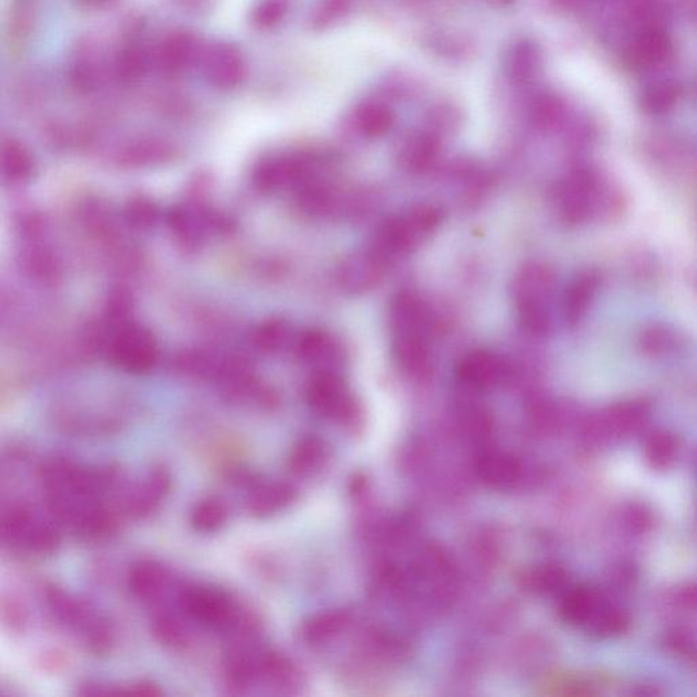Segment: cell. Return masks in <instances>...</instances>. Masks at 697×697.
<instances>
[{
  "label": "cell",
  "instance_id": "obj_1",
  "mask_svg": "<svg viewBox=\"0 0 697 697\" xmlns=\"http://www.w3.org/2000/svg\"><path fill=\"white\" fill-rule=\"evenodd\" d=\"M179 606L184 614L212 631L232 635L237 642H246L258 634V617L241 608L228 591L207 585L184 586L179 594Z\"/></svg>",
  "mask_w": 697,
  "mask_h": 697
},
{
  "label": "cell",
  "instance_id": "obj_2",
  "mask_svg": "<svg viewBox=\"0 0 697 697\" xmlns=\"http://www.w3.org/2000/svg\"><path fill=\"white\" fill-rule=\"evenodd\" d=\"M560 617L597 639H613L631 627V614L606 591L593 586L568 587L561 594Z\"/></svg>",
  "mask_w": 697,
  "mask_h": 697
},
{
  "label": "cell",
  "instance_id": "obj_3",
  "mask_svg": "<svg viewBox=\"0 0 697 697\" xmlns=\"http://www.w3.org/2000/svg\"><path fill=\"white\" fill-rule=\"evenodd\" d=\"M443 216L439 207L421 203L408 212L391 217L376 231L371 247L394 263L417 250L437 231Z\"/></svg>",
  "mask_w": 697,
  "mask_h": 697
},
{
  "label": "cell",
  "instance_id": "obj_4",
  "mask_svg": "<svg viewBox=\"0 0 697 697\" xmlns=\"http://www.w3.org/2000/svg\"><path fill=\"white\" fill-rule=\"evenodd\" d=\"M305 398L318 416L331 423L354 427L363 418L360 402L338 372H316L305 390Z\"/></svg>",
  "mask_w": 697,
  "mask_h": 697
},
{
  "label": "cell",
  "instance_id": "obj_5",
  "mask_svg": "<svg viewBox=\"0 0 697 697\" xmlns=\"http://www.w3.org/2000/svg\"><path fill=\"white\" fill-rule=\"evenodd\" d=\"M108 352L109 359L116 367L137 375L152 371L160 354L154 335L145 327L131 322L115 327Z\"/></svg>",
  "mask_w": 697,
  "mask_h": 697
},
{
  "label": "cell",
  "instance_id": "obj_6",
  "mask_svg": "<svg viewBox=\"0 0 697 697\" xmlns=\"http://www.w3.org/2000/svg\"><path fill=\"white\" fill-rule=\"evenodd\" d=\"M296 202L301 212L315 218L353 216L361 212L367 199L342 190L315 177L296 188Z\"/></svg>",
  "mask_w": 697,
  "mask_h": 697
},
{
  "label": "cell",
  "instance_id": "obj_7",
  "mask_svg": "<svg viewBox=\"0 0 697 697\" xmlns=\"http://www.w3.org/2000/svg\"><path fill=\"white\" fill-rule=\"evenodd\" d=\"M553 290L555 274L550 267L537 262L523 266L511 289L518 316L552 315L549 301Z\"/></svg>",
  "mask_w": 697,
  "mask_h": 697
},
{
  "label": "cell",
  "instance_id": "obj_8",
  "mask_svg": "<svg viewBox=\"0 0 697 697\" xmlns=\"http://www.w3.org/2000/svg\"><path fill=\"white\" fill-rule=\"evenodd\" d=\"M393 263L371 246L365 250L346 256L338 265L337 282L339 288L350 295H363L378 288Z\"/></svg>",
  "mask_w": 697,
  "mask_h": 697
},
{
  "label": "cell",
  "instance_id": "obj_9",
  "mask_svg": "<svg viewBox=\"0 0 697 697\" xmlns=\"http://www.w3.org/2000/svg\"><path fill=\"white\" fill-rule=\"evenodd\" d=\"M318 161L308 154H282L261 162L255 171V183L262 191L297 188L315 177Z\"/></svg>",
  "mask_w": 697,
  "mask_h": 697
},
{
  "label": "cell",
  "instance_id": "obj_10",
  "mask_svg": "<svg viewBox=\"0 0 697 697\" xmlns=\"http://www.w3.org/2000/svg\"><path fill=\"white\" fill-rule=\"evenodd\" d=\"M514 369L500 354L489 350H473L465 354L457 365V376L462 384L473 390H491L512 379Z\"/></svg>",
  "mask_w": 697,
  "mask_h": 697
},
{
  "label": "cell",
  "instance_id": "obj_11",
  "mask_svg": "<svg viewBox=\"0 0 697 697\" xmlns=\"http://www.w3.org/2000/svg\"><path fill=\"white\" fill-rule=\"evenodd\" d=\"M599 186L589 172L578 171L565 177L556 190V205L565 221H585L597 206Z\"/></svg>",
  "mask_w": 697,
  "mask_h": 697
},
{
  "label": "cell",
  "instance_id": "obj_12",
  "mask_svg": "<svg viewBox=\"0 0 697 697\" xmlns=\"http://www.w3.org/2000/svg\"><path fill=\"white\" fill-rule=\"evenodd\" d=\"M171 489L172 474L168 467L156 465L146 474L141 484L128 491L123 501L124 512L137 521L149 518L161 507Z\"/></svg>",
  "mask_w": 697,
  "mask_h": 697
},
{
  "label": "cell",
  "instance_id": "obj_13",
  "mask_svg": "<svg viewBox=\"0 0 697 697\" xmlns=\"http://www.w3.org/2000/svg\"><path fill=\"white\" fill-rule=\"evenodd\" d=\"M295 352L301 363L316 372H338L344 365V345L334 335L323 330H307L297 338Z\"/></svg>",
  "mask_w": 697,
  "mask_h": 697
},
{
  "label": "cell",
  "instance_id": "obj_14",
  "mask_svg": "<svg viewBox=\"0 0 697 697\" xmlns=\"http://www.w3.org/2000/svg\"><path fill=\"white\" fill-rule=\"evenodd\" d=\"M388 327L393 335L416 334L429 337L432 316L425 301L416 293H397L388 305Z\"/></svg>",
  "mask_w": 697,
  "mask_h": 697
},
{
  "label": "cell",
  "instance_id": "obj_15",
  "mask_svg": "<svg viewBox=\"0 0 697 697\" xmlns=\"http://www.w3.org/2000/svg\"><path fill=\"white\" fill-rule=\"evenodd\" d=\"M45 604L56 620L66 627L81 632L82 636L88 635L90 629L99 623L101 617L85 601L75 598L69 591L55 583L44 587Z\"/></svg>",
  "mask_w": 697,
  "mask_h": 697
},
{
  "label": "cell",
  "instance_id": "obj_16",
  "mask_svg": "<svg viewBox=\"0 0 697 697\" xmlns=\"http://www.w3.org/2000/svg\"><path fill=\"white\" fill-rule=\"evenodd\" d=\"M203 73L210 84L218 89H233L246 75L243 56L232 44L210 45L202 52Z\"/></svg>",
  "mask_w": 697,
  "mask_h": 697
},
{
  "label": "cell",
  "instance_id": "obj_17",
  "mask_svg": "<svg viewBox=\"0 0 697 697\" xmlns=\"http://www.w3.org/2000/svg\"><path fill=\"white\" fill-rule=\"evenodd\" d=\"M476 473L489 488L510 491L522 481L523 466L507 452L486 450L476 459Z\"/></svg>",
  "mask_w": 697,
  "mask_h": 697
},
{
  "label": "cell",
  "instance_id": "obj_18",
  "mask_svg": "<svg viewBox=\"0 0 697 697\" xmlns=\"http://www.w3.org/2000/svg\"><path fill=\"white\" fill-rule=\"evenodd\" d=\"M393 356L398 368L409 378L424 380L432 374V354L425 335H393Z\"/></svg>",
  "mask_w": 697,
  "mask_h": 697
},
{
  "label": "cell",
  "instance_id": "obj_19",
  "mask_svg": "<svg viewBox=\"0 0 697 697\" xmlns=\"http://www.w3.org/2000/svg\"><path fill=\"white\" fill-rule=\"evenodd\" d=\"M296 496V489L288 482L259 480L250 488L246 510L252 518H271L285 511L296 500Z\"/></svg>",
  "mask_w": 697,
  "mask_h": 697
},
{
  "label": "cell",
  "instance_id": "obj_20",
  "mask_svg": "<svg viewBox=\"0 0 697 697\" xmlns=\"http://www.w3.org/2000/svg\"><path fill=\"white\" fill-rule=\"evenodd\" d=\"M168 579L164 565L156 560L145 559L135 563L128 571L127 587L139 601H154L167 587Z\"/></svg>",
  "mask_w": 697,
  "mask_h": 697
},
{
  "label": "cell",
  "instance_id": "obj_21",
  "mask_svg": "<svg viewBox=\"0 0 697 697\" xmlns=\"http://www.w3.org/2000/svg\"><path fill=\"white\" fill-rule=\"evenodd\" d=\"M199 54L202 52L198 50L194 37L188 33H173L161 44L158 63L162 70L176 74L186 70Z\"/></svg>",
  "mask_w": 697,
  "mask_h": 697
},
{
  "label": "cell",
  "instance_id": "obj_22",
  "mask_svg": "<svg viewBox=\"0 0 697 697\" xmlns=\"http://www.w3.org/2000/svg\"><path fill=\"white\" fill-rule=\"evenodd\" d=\"M644 458L651 469L666 470L676 461L680 440L673 432L657 429L644 439Z\"/></svg>",
  "mask_w": 697,
  "mask_h": 697
},
{
  "label": "cell",
  "instance_id": "obj_23",
  "mask_svg": "<svg viewBox=\"0 0 697 697\" xmlns=\"http://www.w3.org/2000/svg\"><path fill=\"white\" fill-rule=\"evenodd\" d=\"M327 450L322 440L315 436H305L297 440L290 450L288 467L295 476H310L323 465Z\"/></svg>",
  "mask_w": 697,
  "mask_h": 697
},
{
  "label": "cell",
  "instance_id": "obj_24",
  "mask_svg": "<svg viewBox=\"0 0 697 697\" xmlns=\"http://www.w3.org/2000/svg\"><path fill=\"white\" fill-rule=\"evenodd\" d=\"M439 153L440 142L435 135H417L403 146L401 164L410 172H424L435 164Z\"/></svg>",
  "mask_w": 697,
  "mask_h": 697
},
{
  "label": "cell",
  "instance_id": "obj_25",
  "mask_svg": "<svg viewBox=\"0 0 697 697\" xmlns=\"http://www.w3.org/2000/svg\"><path fill=\"white\" fill-rule=\"evenodd\" d=\"M229 508L224 500L217 496H207L199 500L191 510L192 529L201 534H213L226 525Z\"/></svg>",
  "mask_w": 697,
  "mask_h": 697
},
{
  "label": "cell",
  "instance_id": "obj_26",
  "mask_svg": "<svg viewBox=\"0 0 697 697\" xmlns=\"http://www.w3.org/2000/svg\"><path fill=\"white\" fill-rule=\"evenodd\" d=\"M597 284V277L590 273L579 275L572 282L564 297V318L568 324L574 326L586 314L597 290Z\"/></svg>",
  "mask_w": 697,
  "mask_h": 697
},
{
  "label": "cell",
  "instance_id": "obj_27",
  "mask_svg": "<svg viewBox=\"0 0 697 697\" xmlns=\"http://www.w3.org/2000/svg\"><path fill=\"white\" fill-rule=\"evenodd\" d=\"M150 629L157 642L171 650H183L190 643V634L186 625L169 610L154 613L150 621Z\"/></svg>",
  "mask_w": 697,
  "mask_h": 697
},
{
  "label": "cell",
  "instance_id": "obj_28",
  "mask_svg": "<svg viewBox=\"0 0 697 697\" xmlns=\"http://www.w3.org/2000/svg\"><path fill=\"white\" fill-rule=\"evenodd\" d=\"M669 52L668 36L661 30L650 29L635 41L631 50V62L640 67L655 66Z\"/></svg>",
  "mask_w": 697,
  "mask_h": 697
},
{
  "label": "cell",
  "instance_id": "obj_29",
  "mask_svg": "<svg viewBox=\"0 0 697 697\" xmlns=\"http://www.w3.org/2000/svg\"><path fill=\"white\" fill-rule=\"evenodd\" d=\"M3 176L13 184L28 182L33 173V160L28 150L15 141L6 142L2 149Z\"/></svg>",
  "mask_w": 697,
  "mask_h": 697
},
{
  "label": "cell",
  "instance_id": "obj_30",
  "mask_svg": "<svg viewBox=\"0 0 697 697\" xmlns=\"http://www.w3.org/2000/svg\"><path fill=\"white\" fill-rule=\"evenodd\" d=\"M348 624L346 613L327 612L316 614L308 620L303 627V638L311 644L327 642L339 634L345 625Z\"/></svg>",
  "mask_w": 697,
  "mask_h": 697
},
{
  "label": "cell",
  "instance_id": "obj_31",
  "mask_svg": "<svg viewBox=\"0 0 697 697\" xmlns=\"http://www.w3.org/2000/svg\"><path fill=\"white\" fill-rule=\"evenodd\" d=\"M60 544H62V537H60L58 527L50 522L37 519L32 530L29 531L22 549L28 550L32 555L48 557L58 552Z\"/></svg>",
  "mask_w": 697,
  "mask_h": 697
},
{
  "label": "cell",
  "instance_id": "obj_32",
  "mask_svg": "<svg viewBox=\"0 0 697 697\" xmlns=\"http://www.w3.org/2000/svg\"><path fill=\"white\" fill-rule=\"evenodd\" d=\"M24 269L41 284H55L60 277L58 258L47 248H33L25 252Z\"/></svg>",
  "mask_w": 697,
  "mask_h": 697
},
{
  "label": "cell",
  "instance_id": "obj_33",
  "mask_svg": "<svg viewBox=\"0 0 697 697\" xmlns=\"http://www.w3.org/2000/svg\"><path fill=\"white\" fill-rule=\"evenodd\" d=\"M290 339V326L284 320L273 319L265 322L255 330L252 342L263 353L280 352Z\"/></svg>",
  "mask_w": 697,
  "mask_h": 697
},
{
  "label": "cell",
  "instance_id": "obj_34",
  "mask_svg": "<svg viewBox=\"0 0 697 697\" xmlns=\"http://www.w3.org/2000/svg\"><path fill=\"white\" fill-rule=\"evenodd\" d=\"M393 113L380 105H368L361 109L357 115V124L361 133L367 137H380L391 130L393 127Z\"/></svg>",
  "mask_w": 697,
  "mask_h": 697
},
{
  "label": "cell",
  "instance_id": "obj_35",
  "mask_svg": "<svg viewBox=\"0 0 697 697\" xmlns=\"http://www.w3.org/2000/svg\"><path fill=\"white\" fill-rule=\"evenodd\" d=\"M126 216L130 224L138 228H149L157 221V207L148 198H133L126 207Z\"/></svg>",
  "mask_w": 697,
  "mask_h": 697
},
{
  "label": "cell",
  "instance_id": "obj_36",
  "mask_svg": "<svg viewBox=\"0 0 697 697\" xmlns=\"http://www.w3.org/2000/svg\"><path fill=\"white\" fill-rule=\"evenodd\" d=\"M171 156V149L160 143H139L126 153L124 160L131 165L152 164L153 161H162V158Z\"/></svg>",
  "mask_w": 697,
  "mask_h": 697
},
{
  "label": "cell",
  "instance_id": "obj_37",
  "mask_svg": "<svg viewBox=\"0 0 697 697\" xmlns=\"http://www.w3.org/2000/svg\"><path fill=\"white\" fill-rule=\"evenodd\" d=\"M282 11H284V7H282L281 0H266V2L261 3L259 9L255 10L254 20L262 26L271 25L280 20Z\"/></svg>",
  "mask_w": 697,
  "mask_h": 697
},
{
  "label": "cell",
  "instance_id": "obj_38",
  "mask_svg": "<svg viewBox=\"0 0 697 697\" xmlns=\"http://www.w3.org/2000/svg\"><path fill=\"white\" fill-rule=\"evenodd\" d=\"M3 613H5V619L9 621L11 628L13 629H24L26 623V616L24 609L21 608L17 602H9V604H3Z\"/></svg>",
  "mask_w": 697,
  "mask_h": 697
},
{
  "label": "cell",
  "instance_id": "obj_39",
  "mask_svg": "<svg viewBox=\"0 0 697 697\" xmlns=\"http://www.w3.org/2000/svg\"><path fill=\"white\" fill-rule=\"evenodd\" d=\"M78 2L84 3L86 6H101L108 3L109 0H78Z\"/></svg>",
  "mask_w": 697,
  "mask_h": 697
},
{
  "label": "cell",
  "instance_id": "obj_40",
  "mask_svg": "<svg viewBox=\"0 0 697 697\" xmlns=\"http://www.w3.org/2000/svg\"><path fill=\"white\" fill-rule=\"evenodd\" d=\"M696 474H697V458H696Z\"/></svg>",
  "mask_w": 697,
  "mask_h": 697
}]
</instances>
